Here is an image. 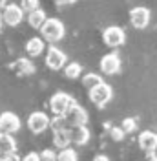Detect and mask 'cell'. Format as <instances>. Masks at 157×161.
<instances>
[{"label": "cell", "instance_id": "obj_1", "mask_svg": "<svg viewBox=\"0 0 157 161\" xmlns=\"http://www.w3.org/2000/svg\"><path fill=\"white\" fill-rule=\"evenodd\" d=\"M40 33H42V39L53 44V42L62 40L64 33H66V28H64L62 20L59 19H46V22L40 28Z\"/></svg>", "mask_w": 157, "mask_h": 161}, {"label": "cell", "instance_id": "obj_2", "mask_svg": "<svg viewBox=\"0 0 157 161\" xmlns=\"http://www.w3.org/2000/svg\"><path fill=\"white\" fill-rule=\"evenodd\" d=\"M88 92H89V101L95 106H99V108H104L110 101H111V97H113V88L110 86L108 82H100V84L93 86Z\"/></svg>", "mask_w": 157, "mask_h": 161}, {"label": "cell", "instance_id": "obj_3", "mask_svg": "<svg viewBox=\"0 0 157 161\" xmlns=\"http://www.w3.org/2000/svg\"><path fill=\"white\" fill-rule=\"evenodd\" d=\"M73 103H75V99L69 93H66V92H57L49 99V110L53 112V115H64L66 110H68Z\"/></svg>", "mask_w": 157, "mask_h": 161}, {"label": "cell", "instance_id": "obj_4", "mask_svg": "<svg viewBox=\"0 0 157 161\" xmlns=\"http://www.w3.org/2000/svg\"><path fill=\"white\" fill-rule=\"evenodd\" d=\"M102 40L108 48H119L126 42V33L119 26H108L102 31Z\"/></svg>", "mask_w": 157, "mask_h": 161}, {"label": "cell", "instance_id": "obj_5", "mask_svg": "<svg viewBox=\"0 0 157 161\" xmlns=\"http://www.w3.org/2000/svg\"><path fill=\"white\" fill-rule=\"evenodd\" d=\"M64 117H66V121H68L69 126H84V125L88 123V112L84 110L77 101H75L68 110H66Z\"/></svg>", "mask_w": 157, "mask_h": 161}, {"label": "cell", "instance_id": "obj_6", "mask_svg": "<svg viewBox=\"0 0 157 161\" xmlns=\"http://www.w3.org/2000/svg\"><path fill=\"white\" fill-rule=\"evenodd\" d=\"M68 64V57L62 50H59L57 46H49L46 51V66L49 70H62Z\"/></svg>", "mask_w": 157, "mask_h": 161}, {"label": "cell", "instance_id": "obj_7", "mask_svg": "<svg viewBox=\"0 0 157 161\" xmlns=\"http://www.w3.org/2000/svg\"><path fill=\"white\" fill-rule=\"evenodd\" d=\"M2 19H4V24L15 28L24 20V11L19 4H6L2 8Z\"/></svg>", "mask_w": 157, "mask_h": 161}, {"label": "cell", "instance_id": "obj_8", "mask_svg": "<svg viewBox=\"0 0 157 161\" xmlns=\"http://www.w3.org/2000/svg\"><path fill=\"white\" fill-rule=\"evenodd\" d=\"M49 121L51 119L48 117V114H44V112H33L28 117V128L33 134H42V132H46L49 128Z\"/></svg>", "mask_w": 157, "mask_h": 161}, {"label": "cell", "instance_id": "obj_9", "mask_svg": "<svg viewBox=\"0 0 157 161\" xmlns=\"http://www.w3.org/2000/svg\"><path fill=\"white\" fill-rule=\"evenodd\" d=\"M20 130V117L13 112H2L0 114V132L2 134H15Z\"/></svg>", "mask_w": 157, "mask_h": 161}, {"label": "cell", "instance_id": "obj_10", "mask_svg": "<svg viewBox=\"0 0 157 161\" xmlns=\"http://www.w3.org/2000/svg\"><path fill=\"white\" fill-rule=\"evenodd\" d=\"M150 19H152V15H150L148 8L137 6V8H133V9L130 11V22H132V26L135 30H144L150 24Z\"/></svg>", "mask_w": 157, "mask_h": 161}, {"label": "cell", "instance_id": "obj_11", "mask_svg": "<svg viewBox=\"0 0 157 161\" xmlns=\"http://www.w3.org/2000/svg\"><path fill=\"white\" fill-rule=\"evenodd\" d=\"M100 71L104 75H115L121 71V57L117 53H106L100 59Z\"/></svg>", "mask_w": 157, "mask_h": 161}, {"label": "cell", "instance_id": "obj_12", "mask_svg": "<svg viewBox=\"0 0 157 161\" xmlns=\"http://www.w3.org/2000/svg\"><path fill=\"white\" fill-rule=\"evenodd\" d=\"M137 141H139V148L148 152V154H152V152L157 150V132L143 130L141 134H139Z\"/></svg>", "mask_w": 157, "mask_h": 161}, {"label": "cell", "instance_id": "obj_13", "mask_svg": "<svg viewBox=\"0 0 157 161\" xmlns=\"http://www.w3.org/2000/svg\"><path fill=\"white\" fill-rule=\"evenodd\" d=\"M68 137H69V143L82 147L89 141V130L86 128V125L84 126H69Z\"/></svg>", "mask_w": 157, "mask_h": 161}, {"label": "cell", "instance_id": "obj_14", "mask_svg": "<svg viewBox=\"0 0 157 161\" xmlns=\"http://www.w3.org/2000/svg\"><path fill=\"white\" fill-rule=\"evenodd\" d=\"M17 152V141L11 134H2L0 132V158H6L9 154Z\"/></svg>", "mask_w": 157, "mask_h": 161}, {"label": "cell", "instance_id": "obj_15", "mask_svg": "<svg viewBox=\"0 0 157 161\" xmlns=\"http://www.w3.org/2000/svg\"><path fill=\"white\" fill-rule=\"evenodd\" d=\"M46 50V44H44V39L42 37H31L28 42H26V53L30 57H39L42 55Z\"/></svg>", "mask_w": 157, "mask_h": 161}, {"label": "cell", "instance_id": "obj_16", "mask_svg": "<svg viewBox=\"0 0 157 161\" xmlns=\"http://www.w3.org/2000/svg\"><path fill=\"white\" fill-rule=\"evenodd\" d=\"M46 13H44V9H35V11H31V13H28V24H30L33 30H40L42 28V24L46 22Z\"/></svg>", "mask_w": 157, "mask_h": 161}, {"label": "cell", "instance_id": "obj_17", "mask_svg": "<svg viewBox=\"0 0 157 161\" xmlns=\"http://www.w3.org/2000/svg\"><path fill=\"white\" fill-rule=\"evenodd\" d=\"M15 68L20 75H33L35 73V64L30 59H19L15 62Z\"/></svg>", "mask_w": 157, "mask_h": 161}, {"label": "cell", "instance_id": "obj_18", "mask_svg": "<svg viewBox=\"0 0 157 161\" xmlns=\"http://www.w3.org/2000/svg\"><path fill=\"white\" fill-rule=\"evenodd\" d=\"M49 128L53 132H68L69 130V125L64 115H55L53 119L49 121Z\"/></svg>", "mask_w": 157, "mask_h": 161}, {"label": "cell", "instance_id": "obj_19", "mask_svg": "<svg viewBox=\"0 0 157 161\" xmlns=\"http://www.w3.org/2000/svg\"><path fill=\"white\" fill-rule=\"evenodd\" d=\"M64 75H66L68 79H78V77L82 75V66H80L78 62H68V64L64 66Z\"/></svg>", "mask_w": 157, "mask_h": 161}, {"label": "cell", "instance_id": "obj_20", "mask_svg": "<svg viewBox=\"0 0 157 161\" xmlns=\"http://www.w3.org/2000/svg\"><path fill=\"white\" fill-rule=\"evenodd\" d=\"M53 145L57 148H68L69 147V137H68V132H53Z\"/></svg>", "mask_w": 157, "mask_h": 161}, {"label": "cell", "instance_id": "obj_21", "mask_svg": "<svg viewBox=\"0 0 157 161\" xmlns=\"http://www.w3.org/2000/svg\"><path fill=\"white\" fill-rule=\"evenodd\" d=\"M100 82H104V80H102V77H100L99 73H86V75L82 77V84H84V88H88V90H91L93 86H97Z\"/></svg>", "mask_w": 157, "mask_h": 161}, {"label": "cell", "instance_id": "obj_22", "mask_svg": "<svg viewBox=\"0 0 157 161\" xmlns=\"http://www.w3.org/2000/svg\"><path fill=\"white\" fill-rule=\"evenodd\" d=\"M57 161H78V154H77V150H73L71 147H68V148H62L57 154Z\"/></svg>", "mask_w": 157, "mask_h": 161}, {"label": "cell", "instance_id": "obj_23", "mask_svg": "<svg viewBox=\"0 0 157 161\" xmlns=\"http://www.w3.org/2000/svg\"><path fill=\"white\" fill-rule=\"evenodd\" d=\"M20 8L24 13H31V11L40 8V2L39 0H20Z\"/></svg>", "mask_w": 157, "mask_h": 161}, {"label": "cell", "instance_id": "obj_24", "mask_svg": "<svg viewBox=\"0 0 157 161\" xmlns=\"http://www.w3.org/2000/svg\"><path fill=\"white\" fill-rule=\"evenodd\" d=\"M121 128L124 130V134H132V132L137 130V121L133 119V117H126V119L122 121Z\"/></svg>", "mask_w": 157, "mask_h": 161}, {"label": "cell", "instance_id": "obj_25", "mask_svg": "<svg viewBox=\"0 0 157 161\" xmlns=\"http://www.w3.org/2000/svg\"><path fill=\"white\" fill-rule=\"evenodd\" d=\"M40 156V161H57V152L51 150V148H46L39 154Z\"/></svg>", "mask_w": 157, "mask_h": 161}, {"label": "cell", "instance_id": "obj_26", "mask_svg": "<svg viewBox=\"0 0 157 161\" xmlns=\"http://www.w3.org/2000/svg\"><path fill=\"white\" fill-rule=\"evenodd\" d=\"M110 136H111V139L113 141H122L126 134H124V130H122L121 126H113V128L110 130Z\"/></svg>", "mask_w": 157, "mask_h": 161}, {"label": "cell", "instance_id": "obj_27", "mask_svg": "<svg viewBox=\"0 0 157 161\" xmlns=\"http://www.w3.org/2000/svg\"><path fill=\"white\" fill-rule=\"evenodd\" d=\"M20 161H40V156L37 152H30V154H26Z\"/></svg>", "mask_w": 157, "mask_h": 161}, {"label": "cell", "instance_id": "obj_28", "mask_svg": "<svg viewBox=\"0 0 157 161\" xmlns=\"http://www.w3.org/2000/svg\"><path fill=\"white\" fill-rule=\"evenodd\" d=\"M0 161H20V159H19L17 154H9V156H6V158H0Z\"/></svg>", "mask_w": 157, "mask_h": 161}, {"label": "cell", "instance_id": "obj_29", "mask_svg": "<svg viewBox=\"0 0 157 161\" xmlns=\"http://www.w3.org/2000/svg\"><path fill=\"white\" fill-rule=\"evenodd\" d=\"M55 4H59V6H69V4H75L77 0H53Z\"/></svg>", "mask_w": 157, "mask_h": 161}, {"label": "cell", "instance_id": "obj_30", "mask_svg": "<svg viewBox=\"0 0 157 161\" xmlns=\"http://www.w3.org/2000/svg\"><path fill=\"white\" fill-rule=\"evenodd\" d=\"M93 161H110V158L108 156H104V154H99V156L93 158Z\"/></svg>", "mask_w": 157, "mask_h": 161}, {"label": "cell", "instance_id": "obj_31", "mask_svg": "<svg viewBox=\"0 0 157 161\" xmlns=\"http://www.w3.org/2000/svg\"><path fill=\"white\" fill-rule=\"evenodd\" d=\"M146 161H157V154H155V152H152V154H148Z\"/></svg>", "mask_w": 157, "mask_h": 161}, {"label": "cell", "instance_id": "obj_32", "mask_svg": "<svg viewBox=\"0 0 157 161\" xmlns=\"http://www.w3.org/2000/svg\"><path fill=\"white\" fill-rule=\"evenodd\" d=\"M2 26H4V19H2V11H0V30H2Z\"/></svg>", "mask_w": 157, "mask_h": 161}, {"label": "cell", "instance_id": "obj_33", "mask_svg": "<svg viewBox=\"0 0 157 161\" xmlns=\"http://www.w3.org/2000/svg\"><path fill=\"white\" fill-rule=\"evenodd\" d=\"M6 6V0H0V8H4Z\"/></svg>", "mask_w": 157, "mask_h": 161}]
</instances>
